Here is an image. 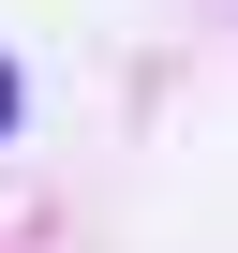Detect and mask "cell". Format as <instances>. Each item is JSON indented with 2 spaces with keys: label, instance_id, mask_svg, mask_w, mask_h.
Wrapping results in <instances>:
<instances>
[{
  "label": "cell",
  "instance_id": "obj_1",
  "mask_svg": "<svg viewBox=\"0 0 238 253\" xmlns=\"http://www.w3.org/2000/svg\"><path fill=\"white\" fill-rule=\"evenodd\" d=\"M0 119H15V75H0Z\"/></svg>",
  "mask_w": 238,
  "mask_h": 253
}]
</instances>
